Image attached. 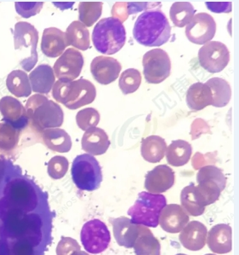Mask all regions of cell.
I'll list each match as a JSON object with an SVG mask.
<instances>
[{
  "instance_id": "33",
  "label": "cell",
  "mask_w": 239,
  "mask_h": 255,
  "mask_svg": "<svg viewBox=\"0 0 239 255\" xmlns=\"http://www.w3.org/2000/svg\"><path fill=\"white\" fill-rule=\"evenodd\" d=\"M194 7L189 2H175L169 9V16L174 26L184 27L195 15Z\"/></svg>"
},
{
  "instance_id": "12",
  "label": "cell",
  "mask_w": 239,
  "mask_h": 255,
  "mask_svg": "<svg viewBox=\"0 0 239 255\" xmlns=\"http://www.w3.org/2000/svg\"><path fill=\"white\" fill-rule=\"evenodd\" d=\"M216 23L208 13H198L192 17L186 28V35L190 41L196 45H204L215 37Z\"/></svg>"
},
{
  "instance_id": "27",
  "label": "cell",
  "mask_w": 239,
  "mask_h": 255,
  "mask_svg": "<svg viewBox=\"0 0 239 255\" xmlns=\"http://www.w3.org/2000/svg\"><path fill=\"white\" fill-rule=\"evenodd\" d=\"M42 138L45 146L53 151L67 153L71 149V136L63 129H46L42 132Z\"/></svg>"
},
{
  "instance_id": "44",
  "label": "cell",
  "mask_w": 239,
  "mask_h": 255,
  "mask_svg": "<svg viewBox=\"0 0 239 255\" xmlns=\"http://www.w3.org/2000/svg\"><path fill=\"white\" fill-rule=\"evenodd\" d=\"M89 255L88 253L85 251H79V252L74 253V255Z\"/></svg>"
},
{
  "instance_id": "39",
  "label": "cell",
  "mask_w": 239,
  "mask_h": 255,
  "mask_svg": "<svg viewBox=\"0 0 239 255\" xmlns=\"http://www.w3.org/2000/svg\"><path fill=\"white\" fill-rule=\"evenodd\" d=\"M15 9L19 15L23 18H29L39 14L44 5V3L35 2V3H26V2H16L15 3Z\"/></svg>"
},
{
  "instance_id": "25",
  "label": "cell",
  "mask_w": 239,
  "mask_h": 255,
  "mask_svg": "<svg viewBox=\"0 0 239 255\" xmlns=\"http://www.w3.org/2000/svg\"><path fill=\"white\" fill-rule=\"evenodd\" d=\"M167 144L165 140L159 136L152 135L142 140L141 152L145 160L151 163H158L165 155Z\"/></svg>"
},
{
  "instance_id": "31",
  "label": "cell",
  "mask_w": 239,
  "mask_h": 255,
  "mask_svg": "<svg viewBox=\"0 0 239 255\" xmlns=\"http://www.w3.org/2000/svg\"><path fill=\"white\" fill-rule=\"evenodd\" d=\"M136 255H160L161 246L159 241L154 237L148 227L142 226L139 237L134 244Z\"/></svg>"
},
{
  "instance_id": "43",
  "label": "cell",
  "mask_w": 239,
  "mask_h": 255,
  "mask_svg": "<svg viewBox=\"0 0 239 255\" xmlns=\"http://www.w3.org/2000/svg\"><path fill=\"white\" fill-rule=\"evenodd\" d=\"M11 165L12 164L8 160H6L4 158L0 157V184L5 179L6 175L8 174Z\"/></svg>"
},
{
  "instance_id": "36",
  "label": "cell",
  "mask_w": 239,
  "mask_h": 255,
  "mask_svg": "<svg viewBox=\"0 0 239 255\" xmlns=\"http://www.w3.org/2000/svg\"><path fill=\"white\" fill-rule=\"evenodd\" d=\"M21 130L7 123H0V150L10 151L17 146Z\"/></svg>"
},
{
  "instance_id": "34",
  "label": "cell",
  "mask_w": 239,
  "mask_h": 255,
  "mask_svg": "<svg viewBox=\"0 0 239 255\" xmlns=\"http://www.w3.org/2000/svg\"><path fill=\"white\" fill-rule=\"evenodd\" d=\"M103 3L101 2H81L79 4L80 22L87 27H91L100 17Z\"/></svg>"
},
{
  "instance_id": "20",
  "label": "cell",
  "mask_w": 239,
  "mask_h": 255,
  "mask_svg": "<svg viewBox=\"0 0 239 255\" xmlns=\"http://www.w3.org/2000/svg\"><path fill=\"white\" fill-rule=\"evenodd\" d=\"M207 234L208 231L204 224L198 221H192L180 232L179 239L180 244L186 250L198 251L205 246Z\"/></svg>"
},
{
  "instance_id": "22",
  "label": "cell",
  "mask_w": 239,
  "mask_h": 255,
  "mask_svg": "<svg viewBox=\"0 0 239 255\" xmlns=\"http://www.w3.org/2000/svg\"><path fill=\"white\" fill-rule=\"evenodd\" d=\"M81 145L83 150L90 155H101L109 148V137L106 131L99 128L86 130L82 137Z\"/></svg>"
},
{
  "instance_id": "15",
  "label": "cell",
  "mask_w": 239,
  "mask_h": 255,
  "mask_svg": "<svg viewBox=\"0 0 239 255\" xmlns=\"http://www.w3.org/2000/svg\"><path fill=\"white\" fill-rule=\"evenodd\" d=\"M121 69V64L118 60L105 56L95 57L90 64V72L93 77L101 85H109L115 81Z\"/></svg>"
},
{
  "instance_id": "37",
  "label": "cell",
  "mask_w": 239,
  "mask_h": 255,
  "mask_svg": "<svg viewBox=\"0 0 239 255\" xmlns=\"http://www.w3.org/2000/svg\"><path fill=\"white\" fill-rule=\"evenodd\" d=\"M100 114L97 110L93 108H87L84 110H80L76 116L79 128L83 130H89L91 128H96L100 122Z\"/></svg>"
},
{
  "instance_id": "16",
  "label": "cell",
  "mask_w": 239,
  "mask_h": 255,
  "mask_svg": "<svg viewBox=\"0 0 239 255\" xmlns=\"http://www.w3.org/2000/svg\"><path fill=\"white\" fill-rule=\"evenodd\" d=\"M189 222V216L177 204L166 205L160 213L159 225L168 233L176 234L181 232Z\"/></svg>"
},
{
  "instance_id": "17",
  "label": "cell",
  "mask_w": 239,
  "mask_h": 255,
  "mask_svg": "<svg viewBox=\"0 0 239 255\" xmlns=\"http://www.w3.org/2000/svg\"><path fill=\"white\" fill-rule=\"evenodd\" d=\"M145 188L151 194H161L174 184V172L170 166L159 165L148 172L145 177Z\"/></svg>"
},
{
  "instance_id": "40",
  "label": "cell",
  "mask_w": 239,
  "mask_h": 255,
  "mask_svg": "<svg viewBox=\"0 0 239 255\" xmlns=\"http://www.w3.org/2000/svg\"><path fill=\"white\" fill-rule=\"evenodd\" d=\"M79 251H81V248L80 244H78L77 241L67 237H62L59 244L56 247L57 255H72Z\"/></svg>"
},
{
  "instance_id": "18",
  "label": "cell",
  "mask_w": 239,
  "mask_h": 255,
  "mask_svg": "<svg viewBox=\"0 0 239 255\" xmlns=\"http://www.w3.org/2000/svg\"><path fill=\"white\" fill-rule=\"evenodd\" d=\"M110 223L112 224L113 235L118 245L126 249L133 248L142 232V226L134 224L126 217L110 219Z\"/></svg>"
},
{
  "instance_id": "1",
  "label": "cell",
  "mask_w": 239,
  "mask_h": 255,
  "mask_svg": "<svg viewBox=\"0 0 239 255\" xmlns=\"http://www.w3.org/2000/svg\"><path fill=\"white\" fill-rule=\"evenodd\" d=\"M134 39L141 45L159 47L171 37V27L165 14L160 9L143 12L134 25Z\"/></svg>"
},
{
  "instance_id": "29",
  "label": "cell",
  "mask_w": 239,
  "mask_h": 255,
  "mask_svg": "<svg viewBox=\"0 0 239 255\" xmlns=\"http://www.w3.org/2000/svg\"><path fill=\"white\" fill-rule=\"evenodd\" d=\"M65 33L68 46L72 45L81 51H87L90 47L89 29L82 22L73 21Z\"/></svg>"
},
{
  "instance_id": "9",
  "label": "cell",
  "mask_w": 239,
  "mask_h": 255,
  "mask_svg": "<svg viewBox=\"0 0 239 255\" xmlns=\"http://www.w3.org/2000/svg\"><path fill=\"white\" fill-rule=\"evenodd\" d=\"M145 79L150 84H159L170 75L171 62L162 49L148 51L142 59Z\"/></svg>"
},
{
  "instance_id": "5",
  "label": "cell",
  "mask_w": 239,
  "mask_h": 255,
  "mask_svg": "<svg viewBox=\"0 0 239 255\" xmlns=\"http://www.w3.org/2000/svg\"><path fill=\"white\" fill-rule=\"evenodd\" d=\"M166 205L165 196L161 194L141 192L134 206L128 210V214L136 225L156 228L160 213Z\"/></svg>"
},
{
  "instance_id": "28",
  "label": "cell",
  "mask_w": 239,
  "mask_h": 255,
  "mask_svg": "<svg viewBox=\"0 0 239 255\" xmlns=\"http://www.w3.org/2000/svg\"><path fill=\"white\" fill-rule=\"evenodd\" d=\"M192 148L189 142L184 140H174L166 149V159L169 165L182 166L192 156Z\"/></svg>"
},
{
  "instance_id": "46",
  "label": "cell",
  "mask_w": 239,
  "mask_h": 255,
  "mask_svg": "<svg viewBox=\"0 0 239 255\" xmlns=\"http://www.w3.org/2000/svg\"><path fill=\"white\" fill-rule=\"evenodd\" d=\"M213 255V254H208V255Z\"/></svg>"
},
{
  "instance_id": "24",
  "label": "cell",
  "mask_w": 239,
  "mask_h": 255,
  "mask_svg": "<svg viewBox=\"0 0 239 255\" xmlns=\"http://www.w3.org/2000/svg\"><path fill=\"white\" fill-rule=\"evenodd\" d=\"M212 92L206 84H193L186 93V104L190 110L198 111L212 105Z\"/></svg>"
},
{
  "instance_id": "35",
  "label": "cell",
  "mask_w": 239,
  "mask_h": 255,
  "mask_svg": "<svg viewBox=\"0 0 239 255\" xmlns=\"http://www.w3.org/2000/svg\"><path fill=\"white\" fill-rule=\"evenodd\" d=\"M142 83V75L136 68H129L122 73L119 78V88L127 95L136 92Z\"/></svg>"
},
{
  "instance_id": "38",
  "label": "cell",
  "mask_w": 239,
  "mask_h": 255,
  "mask_svg": "<svg viewBox=\"0 0 239 255\" xmlns=\"http://www.w3.org/2000/svg\"><path fill=\"white\" fill-rule=\"evenodd\" d=\"M69 167L68 159L64 156L56 155L48 162L47 172L50 178L61 179L67 174Z\"/></svg>"
},
{
  "instance_id": "42",
  "label": "cell",
  "mask_w": 239,
  "mask_h": 255,
  "mask_svg": "<svg viewBox=\"0 0 239 255\" xmlns=\"http://www.w3.org/2000/svg\"><path fill=\"white\" fill-rule=\"evenodd\" d=\"M208 9L211 11L230 12L232 10V3H206Z\"/></svg>"
},
{
  "instance_id": "30",
  "label": "cell",
  "mask_w": 239,
  "mask_h": 255,
  "mask_svg": "<svg viewBox=\"0 0 239 255\" xmlns=\"http://www.w3.org/2000/svg\"><path fill=\"white\" fill-rule=\"evenodd\" d=\"M6 86L9 92L18 98H27L32 93L29 77L26 72L14 70L9 73Z\"/></svg>"
},
{
  "instance_id": "8",
  "label": "cell",
  "mask_w": 239,
  "mask_h": 255,
  "mask_svg": "<svg viewBox=\"0 0 239 255\" xmlns=\"http://www.w3.org/2000/svg\"><path fill=\"white\" fill-rule=\"evenodd\" d=\"M197 182L198 185L196 189L204 200L205 206H209L218 200L226 187L227 178L220 168L208 165L198 171Z\"/></svg>"
},
{
  "instance_id": "6",
  "label": "cell",
  "mask_w": 239,
  "mask_h": 255,
  "mask_svg": "<svg viewBox=\"0 0 239 255\" xmlns=\"http://www.w3.org/2000/svg\"><path fill=\"white\" fill-rule=\"evenodd\" d=\"M39 32L32 24L19 21L14 28V45L15 51L22 57L20 64L26 71L29 72L38 63L37 45Z\"/></svg>"
},
{
  "instance_id": "4",
  "label": "cell",
  "mask_w": 239,
  "mask_h": 255,
  "mask_svg": "<svg viewBox=\"0 0 239 255\" xmlns=\"http://www.w3.org/2000/svg\"><path fill=\"white\" fill-rule=\"evenodd\" d=\"M92 41L95 49L105 55H113L124 47L126 31L118 17H106L98 21L93 29Z\"/></svg>"
},
{
  "instance_id": "13",
  "label": "cell",
  "mask_w": 239,
  "mask_h": 255,
  "mask_svg": "<svg viewBox=\"0 0 239 255\" xmlns=\"http://www.w3.org/2000/svg\"><path fill=\"white\" fill-rule=\"evenodd\" d=\"M83 67L82 53L74 48H69L56 60L53 71L58 80L73 81L80 76Z\"/></svg>"
},
{
  "instance_id": "41",
  "label": "cell",
  "mask_w": 239,
  "mask_h": 255,
  "mask_svg": "<svg viewBox=\"0 0 239 255\" xmlns=\"http://www.w3.org/2000/svg\"><path fill=\"white\" fill-rule=\"evenodd\" d=\"M33 246L27 241H20L14 244L12 255H33Z\"/></svg>"
},
{
  "instance_id": "7",
  "label": "cell",
  "mask_w": 239,
  "mask_h": 255,
  "mask_svg": "<svg viewBox=\"0 0 239 255\" xmlns=\"http://www.w3.org/2000/svg\"><path fill=\"white\" fill-rule=\"evenodd\" d=\"M72 178L78 189L86 191L97 190L102 182V172L98 160L93 155H78L72 165Z\"/></svg>"
},
{
  "instance_id": "10",
  "label": "cell",
  "mask_w": 239,
  "mask_h": 255,
  "mask_svg": "<svg viewBox=\"0 0 239 255\" xmlns=\"http://www.w3.org/2000/svg\"><path fill=\"white\" fill-rule=\"evenodd\" d=\"M80 238L86 252L93 255L104 252L111 243L109 230L100 220L86 222L81 231Z\"/></svg>"
},
{
  "instance_id": "2",
  "label": "cell",
  "mask_w": 239,
  "mask_h": 255,
  "mask_svg": "<svg viewBox=\"0 0 239 255\" xmlns=\"http://www.w3.org/2000/svg\"><path fill=\"white\" fill-rule=\"evenodd\" d=\"M25 109L32 127L39 132L60 128L64 122V113L59 104L41 94L32 96Z\"/></svg>"
},
{
  "instance_id": "3",
  "label": "cell",
  "mask_w": 239,
  "mask_h": 255,
  "mask_svg": "<svg viewBox=\"0 0 239 255\" xmlns=\"http://www.w3.org/2000/svg\"><path fill=\"white\" fill-rule=\"evenodd\" d=\"M52 95L56 102L69 110H78L94 102L96 89L85 79L73 81L58 80L54 85Z\"/></svg>"
},
{
  "instance_id": "26",
  "label": "cell",
  "mask_w": 239,
  "mask_h": 255,
  "mask_svg": "<svg viewBox=\"0 0 239 255\" xmlns=\"http://www.w3.org/2000/svg\"><path fill=\"white\" fill-rule=\"evenodd\" d=\"M180 202L181 208H183L186 214H188L191 216H200L204 214L206 208L204 200L196 189V185L193 184L181 190Z\"/></svg>"
},
{
  "instance_id": "32",
  "label": "cell",
  "mask_w": 239,
  "mask_h": 255,
  "mask_svg": "<svg viewBox=\"0 0 239 255\" xmlns=\"http://www.w3.org/2000/svg\"><path fill=\"white\" fill-rule=\"evenodd\" d=\"M205 84L212 92V106L222 108L229 104L232 98V89L227 80L222 78H212Z\"/></svg>"
},
{
  "instance_id": "23",
  "label": "cell",
  "mask_w": 239,
  "mask_h": 255,
  "mask_svg": "<svg viewBox=\"0 0 239 255\" xmlns=\"http://www.w3.org/2000/svg\"><path fill=\"white\" fill-rule=\"evenodd\" d=\"M30 84L32 91L40 94H48L53 89L56 83V76L54 74L53 68L47 64H41L34 68L30 73Z\"/></svg>"
},
{
  "instance_id": "19",
  "label": "cell",
  "mask_w": 239,
  "mask_h": 255,
  "mask_svg": "<svg viewBox=\"0 0 239 255\" xmlns=\"http://www.w3.org/2000/svg\"><path fill=\"white\" fill-rule=\"evenodd\" d=\"M208 247L213 253L225 255L233 249V231L231 226L220 224L210 229L207 234Z\"/></svg>"
},
{
  "instance_id": "45",
  "label": "cell",
  "mask_w": 239,
  "mask_h": 255,
  "mask_svg": "<svg viewBox=\"0 0 239 255\" xmlns=\"http://www.w3.org/2000/svg\"><path fill=\"white\" fill-rule=\"evenodd\" d=\"M184 255V254H177V255Z\"/></svg>"
},
{
  "instance_id": "11",
  "label": "cell",
  "mask_w": 239,
  "mask_h": 255,
  "mask_svg": "<svg viewBox=\"0 0 239 255\" xmlns=\"http://www.w3.org/2000/svg\"><path fill=\"white\" fill-rule=\"evenodd\" d=\"M198 60L202 68L210 73H220L228 66L230 52L227 45L219 41L204 44L198 51Z\"/></svg>"
},
{
  "instance_id": "21",
  "label": "cell",
  "mask_w": 239,
  "mask_h": 255,
  "mask_svg": "<svg viewBox=\"0 0 239 255\" xmlns=\"http://www.w3.org/2000/svg\"><path fill=\"white\" fill-rule=\"evenodd\" d=\"M68 46L66 33L62 30L56 27L45 28L42 36L41 50L46 57H61Z\"/></svg>"
},
{
  "instance_id": "14",
  "label": "cell",
  "mask_w": 239,
  "mask_h": 255,
  "mask_svg": "<svg viewBox=\"0 0 239 255\" xmlns=\"http://www.w3.org/2000/svg\"><path fill=\"white\" fill-rule=\"evenodd\" d=\"M0 113L4 123L18 130H22L28 125L27 111L21 102L13 97H3L0 100Z\"/></svg>"
}]
</instances>
